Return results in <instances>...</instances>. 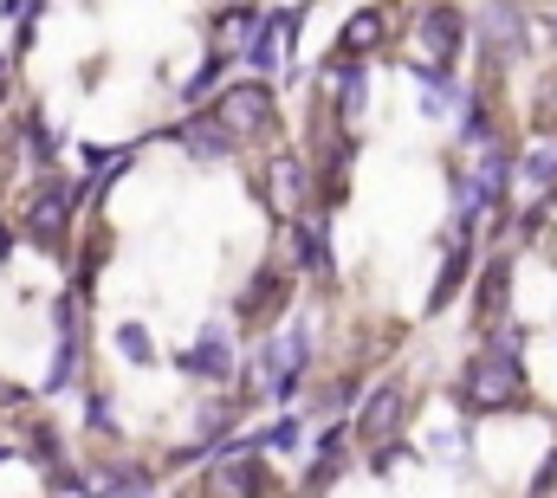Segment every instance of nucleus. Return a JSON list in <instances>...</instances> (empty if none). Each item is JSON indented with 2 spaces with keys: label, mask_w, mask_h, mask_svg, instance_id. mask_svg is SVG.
I'll return each instance as SVG.
<instances>
[{
  "label": "nucleus",
  "mask_w": 557,
  "mask_h": 498,
  "mask_svg": "<svg viewBox=\"0 0 557 498\" xmlns=\"http://www.w3.org/2000/svg\"><path fill=\"white\" fill-rule=\"evenodd\" d=\"M78 201H85V182H46L33 201H26V234L39 240V247H65V234H72V214H78Z\"/></svg>",
  "instance_id": "nucleus-4"
},
{
  "label": "nucleus",
  "mask_w": 557,
  "mask_h": 498,
  "mask_svg": "<svg viewBox=\"0 0 557 498\" xmlns=\"http://www.w3.org/2000/svg\"><path fill=\"white\" fill-rule=\"evenodd\" d=\"M117 350H124V363H156V344L143 324H117Z\"/></svg>",
  "instance_id": "nucleus-22"
},
{
  "label": "nucleus",
  "mask_w": 557,
  "mask_h": 498,
  "mask_svg": "<svg viewBox=\"0 0 557 498\" xmlns=\"http://www.w3.org/2000/svg\"><path fill=\"white\" fill-rule=\"evenodd\" d=\"M285 304H292V278H285L278 265H260V272H253V285L234 298V311H240L247 324H267V318H278Z\"/></svg>",
  "instance_id": "nucleus-11"
},
{
  "label": "nucleus",
  "mask_w": 557,
  "mask_h": 498,
  "mask_svg": "<svg viewBox=\"0 0 557 498\" xmlns=\"http://www.w3.org/2000/svg\"><path fill=\"white\" fill-rule=\"evenodd\" d=\"M253 440H260V447H278V453H285V447H298V440H305V427H298V421H278V427L253 434Z\"/></svg>",
  "instance_id": "nucleus-24"
},
{
  "label": "nucleus",
  "mask_w": 557,
  "mask_h": 498,
  "mask_svg": "<svg viewBox=\"0 0 557 498\" xmlns=\"http://www.w3.org/2000/svg\"><path fill=\"white\" fill-rule=\"evenodd\" d=\"M421 111L428 117H460L467 111V85L460 78H421Z\"/></svg>",
  "instance_id": "nucleus-18"
},
{
  "label": "nucleus",
  "mask_w": 557,
  "mask_h": 498,
  "mask_svg": "<svg viewBox=\"0 0 557 498\" xmlns=\"http://www.w3.org/2000/svg\"><path fill=\"white\" fill-rule=\"evenodd\" d=\"M305 363H311V337L305 331H285L273 344H260V382H267V401H292L298 382H305Z\"/></svg>",
  "instance_id": "nucleus-5"
},
{
  "label": "nucleus",
  "mask_w": 557,
  "mask_h": 498,
  "mask_svg": "<svg viewBox=\"0 0 557 498\" xmlns=\"http://www.w3.org/2000/svg\"><path fill=\"white\" fill-rule=\"evenodd\" d=\"M467 252H473V240H447L441 278H434V291H428V311H447V304H454V291H460V278H467Z\"/></svg>",
  "instance_id": "nucleus-16"
},
{
  "label": "nucleus",
  "mask_w": 557,
  "mask_h": 498,
  "mask_svg": "<svg viewBox=\"0 0 557 498\" xmlns=\"http://www.w3.org/2000/svg\"><path fill=\"white\" fill-rule=\"evenodd\" d=\"M214 124L227 129L234 142H247V136H273L278 129L273 85H267V78H240V85H227V91L214 98Z\"/></svg>",
  "instance_id": "nucleus-3"
},
{
  "label": "nucleus",
  "mask_w": 557,
  "mask_h": 498,
  "mask_svg": "<svg viewBox=\"0 0 557 498\" xmlns=\"http://www.w3.org/2000/svg\"><path fill=\"white\" fill-rule=\"evenodd\" d=\"M0 408H20V388L13 382H0Z\"/></svg>",
  "instance_id": "nucleus-29"
},
{
  "label": "nucleus",
  "mask_w": 557,
  "mask_h": 498,
  "mask_svg": "<svg viewBox=\"0 0 557 498\" xmlns=\"http://www.w3.org/2000/svg\"><path fill=\"white\" fill-rule=\"evenodd\" d=\"M85 421H91V427H104V434L117 427V414H111V401H104V395H91V408H85Z\"/></svg>",
  "instance_id": "nucleus-27"
},
{
  "label": "nucleus",
  "mask_w": 557,
  "mask_h": 498,
  "mask_svg": "<svg viewBox=\"0 0 557 498\" xmlns=\"http://www.w3.org/2000/svg\"><path fill=\"white\" fill-rule=\"evenodd\" d=\"M72 375H78V337H59V357H52V375H46V395H59Z\"/></svg>",
  "instance_id": "nucleus-20"
},
{
  "label": "nucleus",
  "mask_w": 557,
  "mask_h": 498,
  "mask_svg": "<svg viewBox=\"0 0 557 498\" xmlns=\"http://www.w3.org/2000/svg\"><path fill=\"white\" fill-rule=\"evenodd\" d=\"M182 370L208 375V382H227V375H234V344H227V331H221V324H208V331L195 337V350L182 357Z\"/></svg>",
  "instance_id": "nucleus-12"
},
{
  "label": "nucleus",
  "mask_w": 557,
  "mask_h": 498,
  "mask_svg": "<svg viewBox=\"0 0 557 498\" xmlns=\"http://www.w3.org/2000/svg\"><path fill=\"white\" fill-rule=\"evenodd\" d=\"M175 136H182V149H188V155H201V162H227V155H234V136L214 124V111L188 117V124L175 129Z\"/></svg>",
  "instance_id": "nucleus-15"
},
{
  "label": "nucleus",
  "mask_w": 557,
  "mask_h": 498,
  "mask_svg": "<svg viewBox=\"0 0 557 498\" xmlns=\"http://www.w3.org/2000/svg\"><path fill=\"white\" fill-rule=\"evenodd\" d=\"M285 240H292V259H298V272H311V278H337V265H331V234H324V221L318 214H298L292 227H285Z\"/></svg>",
  "instance_id": "nucleus-10"
},
{
  "label": "nucleus",
  "mask_w": 557,
  "mask_h": 498,
  "mask_svg": "<svg viewBox=\"0 0 557 498\" xmlns=\"http://www.w3.org/2000/svg\"><path fill=\"white\" fill-rule=\"evenodd\" d=\"M318 78H324V91L337 98V124L350 129L363 117V104H370V72H363V59H344V52H337Z\"/></svg>",
  "instance_id": "nucleus-9"
},
{
  "label": "nucleus",
  "mask_w": 557,
  "mask_h": 498,
  "mask_svg": "<svg viewBox=\"0 0 557 498\" xmlns=\"http://www.w3.org/2000/svg\"><path fill=\"white\" fill-rule=\"evenodd\" d=\"M525 182H532V188H557V142H545V149L525 155Z\"/></svg>",
  "instance_id": "nucleus-23"
},
{
  "label": "nucleus",
  "mask_w": 557,
  "mask_h": 498,
  "mask_svg": "<svg viewBox=\"0 0 557 498\" xmlns=\"http://www.w3.org/2000/svg\"><path fill=\"white\" fill-rule=\"evenodd\" d=\"M26 136H33V155H39V162H52V149H59V142H52V129L33 117V124H26Z\"/></svg>",
  "instance_id": "nucleus-26"
},
{
  "label": "nucleus",
  "mask_w": 557,
  "mask_h": 498,
  "mask_svg": "<svg viewBox=\"0 0 557 498\" xmlns=\"http://www.w3.org/2000/svg\"><path fill=\"white\" fill-rule=\"evenodd\" d=\"M506 285H512V259L499 252V259H486V272H480V298H473V318H480L486 331L506 324Z\"/></svg>",
  "instance_id": "nucleus-14"
},
{
  "label": "nucleus",
  "mask_w": 557,
  "mask_h": 498,
  "mask_svg": "<svg viewBox=\"0 0 557 498\" xmlns=\"http://www.w3.org/2000/svg\"><path fill=\"white\" fill-rule=\"evenodd\" d=\"M460 46H467V13L421 7L416 13V78H454Z\"/></svg>",
  "instance_id": "nucleus-2"
},
{
  "label": "nucleus",
  "mask_w": 557,
  "mask_h": 498,
  "mask_svg": "<svg viewBox=\"0 0 557 498\" xmlns=\"http://www.w3.org/2000/svg\"><path fill=\"white\" fill-rule=\"evenodd\" d=\"M344 460H350V427H324V440H318V460H311V473H305V493H298V498H324V486L344 473Z\"/></svg>",
  "instance_id": "nucleus-13"
},
{
  "label": "nucleus",
  "mask_w": 557,
  "mask_h": 498,
  "mask_svg": "<svg viewBox=\"0 0 557 498\" xmlns=\"http://www.w3.org/2000/svg\"><path fill=\"white\" fill-rule=\"evenodd\" d=\"M260 440H227L221 447V466H214V486L227 498H273V473L253 460Z\"/></svg>",
  "instance_id": "nucleus-7"
},
{
  "label": "nucleus",
  "mask_w": 557,
  "mask_h": 498,
  "mask_svg": "<svg viewBox=\"0 0 557 498\" xmlns=\"http://www.w3.org/2000/svg\"><path fill=\"white\" fill-rule=\"evenodd\" d=\"M403 414H409V388H403V382H383V388H370V401L357 408L350 434H357V440H396Z\"/></svg>",
  "instance_id": "nucleus-8"
},
{
  "label": "nucleus",
  "mask_w": 557,
  "mask_h": 498,
  "mask_svg": "<svg viewBox=\"0 0 557 498\" xmlns=\"http://www.w3.org/2000/svg\"><path fill=\"white\" fill-rule=\"evenodd\" d=\"M305 195H311V162L298 149H278L267 162V208L278 214V227H292L305 214Z\"/></svg>",
  "instance_id": "nucleus-6"
},
{
  "label": "nucleus",
  "mask_w": 557,
  "mask_h": 498,
  "mask_svg": "<svg viewBox=\"0 0 557 498\" xmlns=\"http://www.w3.org/2000/svg\"><path fill=\"white\" fill-rule=\"evenodd\" d=\"M376 46H383V7L350 13V20H344V59H363V52H376Z\"/></svg>",
  "instance_id": "nucleus-17"
},
{
  "label": "nucleus",
  "mask_w": 557,
  "mask_h": 498,
  "mask_svg": "<svg viewBox=\"0 0 557 498\" xmlns=\"http://www.w3.org/2000/svg\"><path fill=\"white\" fill-rule=\"evenodd\" d=\"M539 124H545V129L557 124V72L545 78V98H539Z\"/></svg>",
  "instance_id": "nucleus-28"
},
{
  "label": "nucleus",
  "mask_w": 557,
  "mask_h": 498,
  "mask_svg": "<svg viewBox=\"0 0 557 498\" xmlns=\"http://www.w3.org/2000/svg\"><path fill=\"white\" fill-rule=\"evenodd\" d=\"M143 486H149V473H143V466H111V473H104L91 493H104V498H137Z\"/></svg>",
  "instance_id": "nucleus-19"
},
{
  "label": "nucleus",
  "mask_w": 557,
  "mask_h": 498,
  "mask_svg": "<svg viewBox=\"0 0 557 498\" xmlns=\"http://www.w3.org/2000/svg\"><path fill=\"white\" fill-rule=\"evenodd\" d=\"M221 72H227V59H221V52H208V65H201V72H195V78L182 85V98H188V104H201V98H208V91L221 85Z\"/></svg>",
  "instance_id": "nucleus-21"
},
{
  "label": "nucleus",
  "mask_w": 557,
  "mask_h": 498,
  "mask_svg": "<svg viewBox=\"0 0 557 498\" xmlns=\"http://www.w3.org/2000/svg\"><path fill=\"white\" fill-rule=\"evenodd\" d=\"M7 453H13V447H0V460H7Z\"/></svg>",
  "instance_id": "nucleus-30"
},
{
  "label": "nucleus",
  "mask_w": 557,
  "mask_h": 498,
  "mask_svg": "<svg viewBox=\"0 0 557 498\" xmlns=\"http://www.w3.org/2000/svg\"><path fill=\"white\" fill-rule=\"evenodd\" d=\"M33 460H46V466L59 460V434L52 427H33Z\"/></svg>",
  "instance_id": "nucleus-25"
},
{
  "label": "nucleus",
  "mask_w": 557,
  "mask_h": 498,
  "mask_svg": "<svg viewBox=\"0 0 557 498\" xmlns=\"http://www.w3.org/2000/svg\"><path fill=\"white\" fill-rule=\"evenodd\" d=\"M519 344L525 331L519 324H499L486 337V350L467 357L460 388H454V408L460 414H499V408H525V370H519Z\"/></svg>",
  "instance_id": "nucleus-1"
}]
</instances>
